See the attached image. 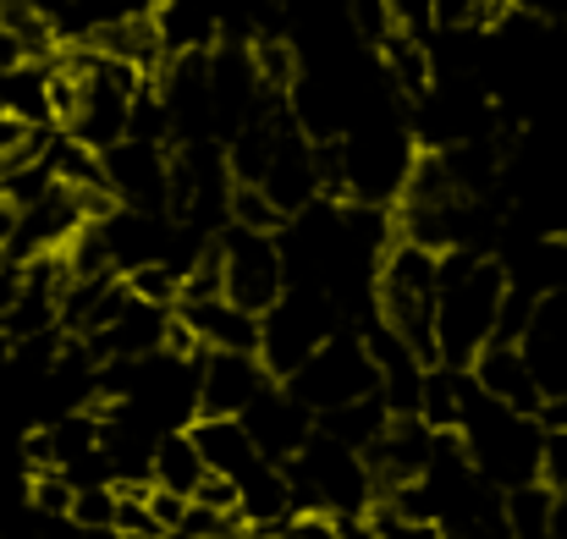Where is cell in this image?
<instances>
[{
  "label": "cell",
  "mask_w": 567,
  "mask_h": 539,
  "mask_svg": "<svg viewBox=\"0 0 567 539\" xmlns=\"http://www.w3.org/2000/svg\"><path fill=\"white\" fill-rule=\"evenodd\" d=\"M507 309V270L496 253H441V309H435V363L468 369L496 336Z\"/></svg>",
  "instance_id": "1"
},
{
  "label": "cell",
  "mask_w": 567,
  "mask_h": 539,
  "mask_svg": "<svg viewBox=\"0 0 567 539\" xmlns=\"http://www.w3.org/2000/svg\"><path fill=\"white\" fill-rule=\"evenodd\" d=\"M457 440L474 463V474L485 485H496L502 496L518 485H535L546 468V424L535 413L502 407L496 396H485L468 374V396H463V418H457Z\"/></svg>",
  "instance_id": "2"
},
{
  "label": "cell",
  "mask_w": 567,
  "mask_h": 539,
  "mask_svg": "<svg viewBox=\"0 0 567 539\" xmlns=\"http://www.w3.org/2000/svg\"><path fill=\"white\" fill-rule=\"evenodd\" d=\"M435 309H441V253L396 237L375 270V314L424 363H435Z\"/></svg>",
  "instance_id": "3"
},
{
  "label": "cell",
  "mask_w": 567,
  "mask_h": 539,
  "mask_svg": "<svg viewBox=\"0 0 567 539\" xmlns=\"http://www.w3.org/2000/svg\"><path fill=\"white\" fill-rule=\"evenodd\" d=\"M281 468L292 479V501L298 507H315V512L342 518V512H370L380 501L370 457L353 452V446H342V440H331L326 429H315V440L292 463H281Z\"/></svg>",
  "instance_id": "4"
},
{
  "label": "cell",
  "mask_w": 567,
  "mask_h": 539,
  "mask_svg": "<svg viewBox=\"0 0 567 539\" xmlns=\"http://www.w3.org/2000/svg\"><path fill=\"white\" fill-rule=\"evenodd\" d=\"M342 325H348V314L326 287H287L259 314V359L276 380H292Z\"/></svg>",
  "instance_id": "5"
},
{
  "label": "cell",
  "mask_w": 567,
  "mask_h": 539,
  "mask_svg": "<svg viewBox=\"0 0 567 539\" xmlns=\"http://www.w3.org/2000/svg\"><path fill=\"white\" fill-rule=\"evenodd\" d=\"M303 407H315V418L320 413H331V407H348V402H364V396H375L380 391V363L370 353V342H364V331H353V325H342L315 359L303 363L292 380H281Z\"/></svg>",
  "instance_id": "6"
},
{
  "label": "cell",
  "mask_w": 567,
  "mask_h": 539,
  "mask_svg": "<svg viewBox=\"0 0 567 539\" xmlns=\"http://www.w3.org/2000/svg\"><path fill=\"white\" fill-rule=\"evenodd\" d=\"M220 248V276H226V298L248 314H265L281 292H287V253H281V231H254V226H226L215 237Z\"/></svg>",
  "instance_id": "7"
},
{
  "label": "cell",
  "mask_w": 567,
  "mask_h": 539,
  "mask_svg": "<svg viewBox=\"0 0 567 539\" xmlns=\"http://www.w3.org/2000/svg\"><path fill=\"white\" fill-rule=\"evenodd\" d=\"M105 160V187L122 209H144V215H172L177 198V149L172 144H144V138H122L116 149L100 155Z\"/></svg>",
  "instance_id": "8"
},
{
  "label": "cell",
  "mask_w": 567,
  "mask_h": 539,
  "mask_svg": "<svg viewBox=\"0 0 567 539\" xmlns=\"http://www.w3.org/2000/svg\"><path fill=\"white\" fill-rule=\"evenodd\" d=\"M276 385L259 353H204L198 359V418H243L259 391Z\"/></svg>",
  "instance_id": "9"
},
{
  "label": "cell",
  "mask_w": 567,
  "mask_h": 539,
  "mask_svg": "<svg viewBox=\"0 0 567 539\" xmlns=\"http://www.w3.org/2000/svg\"><path fill=\"white\" fill-rule=\"evenodd\" d=\"M243 424H248L254 446H259L270 463H292V457L315 440V429H320V424H315V407H303L281 380L259 391V402L243 413Z\"/></svg>",
  "instance_id": "10"
},
{
  "label": "cell",
  "mask_w": 567,
  "mask_h": 539,
  "mask_svg": "<svg viewBox=\"0 0 567 539\" xmlns=\"http://www.w3.org/2000/svg\"><path fill=\"white\" fill-rule=\"evenodd\" d=\"M0 116H11L17 127H61L55 111V55L50 61H11L0 66Z\"/></svg>",
  "instance_id": "11"
},
{
  "label": "cell",
  "mask_w": 567,
  "mask_h": 539,
  "mask_svg": "<svg viewBox=\"0 0 567 539\" xmlns=\"http://www.w3.org/2000/svg\"><path fill=\"white\" fill-rule=\"evenodd\" d=\"M177 320L204 353H259V314L237 309L231 298H183Z\"/></svg>",
  "instance_id": "12"
},
{
  "label": "cell",
  "mask_w": 567,
  "mask_h": 539,
  "mask_svg": "<svg viewBox=\"0 0 567 539\" xmlns=\"http://www.w3.org/2000/svg\"><path fill=\"white\" fill-rule=\"evenodd\" d=\"M468 374H474V385L485 391V396H496L502 407H518V413H535L540 418V380H535V369L524 359V348L518 342H491L480 359L468 363Z\"/></svg>",
  "instance_id": "13"
},
{
  "label": "cell",
  "mask_w": 567,
  "mask_h": 539,
  "mask_svg": "<svg viewBox=\"0 0 567 539\" xmlns=\"http://www.w3.org/2000/svg\"><path fill=\"white\" fill-rule=\"evenodd\" d=\"M188 435L198 440V452H204V468L220 474V479H231V485H243L259 463H270V457L254 446V435H248L243 418H193Z\"/></svg>",
  "instance_id": "14"
},
{
  "label": "cell",
  "mask_w": 567,
  "mask_h": 539,
  "mask_svg": "<svg viewBox=\"0 0 567 539\" xmlns=\"http://www.w3.org/2000/svg\"><path fill=\"white\" fill-rule=\"evenodd\" d=\"M209 479V468H204V452H198V440H193L188 429H166L161 435V446H155V468H150V485H161V490H177V496H188Z\"/></svg>",
  "instance_id": "15"
},
{
  "label": "cell",
  "mask_w": 567,
  "mask_h": 539,
  "mask_svg": "<svg viewBox=\"0 0 567 539\" xmlns=\"http://www.w3.org/2000/svg\"><path fill=\"white\" fill-rule=\"evenodd\" d=\"M502 512H507V524H513L518 539H557V490L546 479L507 490L502 496Z\"/></svg>",
  "instance_id": "16"
},
{
  "label": "cell",
  "mask_w": 567,
  "mask_h": 539,
  "mask_svg": "<svg viewBox=\"0 0 567 539\" xmlns=\"http://www.w3.org/2000/svg\"><path fill=\"white\" fill-rule=\"evenodd\" d=\"M72 501H78V485L61 468L28 474V507H33V518H72Z\"/></svg>",
  "instance_id": "17"
},
{
  "label": "cell",
  "mask_w": 567,
  "mask_h": 539,
  "mask_svg": "<svg viewBox=\"0 0 567 539\" xmlns=\"http://www.w3.org/2000/svg\"><path fill=\"white\" fill-rule=\"evenodd\" d=\"M507 0H435V28H480L491 33L502 22Z\"/></svg>",
  "instance_id": "18"
},
{
  "label": "cell",
  "mask_w": 567,
  "mask_h": 539,
  "mask_svg": "<svg viewBox=\"0 0 567 539\" xmlns=\"http://www.w3.org/2000/svg\"><path fill=\"white\" fill-rule=\"evenodd\" d=\"M540 479L551 490H567V429H546V468Z\"/></svg>",
  "instance_id": "19"
},
{
  "label": "cell",
  "mask_w": 567,
  "mask_h": 539,
  "mask_svg": "<svg viewBox=\"0 0 567 539\" xmlns=\"http://www.w3.org/2000/svg\"><path fill=\"white\" fill-rule=\"evenodd\" d=\"M524 17L546 22V28H567V0H513Z\"/></svg>",
  "instance_id": "20"
},
{
  "label": "cell",
  "mask_w": 567,
  "mask_h": 539,
  "mask_svg": "<svg viewBox=\"0 0 567 539\" xmlns=\"http://www.w3.org/2000/svg\"><path fill=\"white\" fill-rule=\"evenodd\" d=\"M11 61H22V44H17V33L6 28V17H0V66H11Z\"/></svg>",
  "instance_id": "21"
},
{
  "label": "cell",
  "mask_w": 567,
  "mask_h": 539,
  "mask_svg": "<svg viewBox=\"0 0 567 539\" xmlns=\"http://www.w3.org/2000/svg\"><path fill=\"white\" fill-rule=\"evenodd\" d=\"M22 133H28V127H17L11 116H0V166H6V155L17 149V138H22Z\"/></svg>",
  "instance_id": "22"
},
{
  "label": "cell",
  "mask_w": 567,
  "mask_h": 539,
  "mask_svg": "<svg viewBox=\"0 0 567 539\" xmlns=\"http://www.w3.org/2000/svg\"><path fill=\"white\" fill-rule=\"evenodd\" d=\"M557 496H563V501H567V490H557Z\"/></svg>",
  "instance_id": "23"
}]
</instances>
